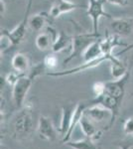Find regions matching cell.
I'll return each instance as SVG.
<instances>
[{
    "label": "cell",
    "mask_w": 133,
    "mask_h": 149,
    "mask_svg": "<svg viewBox=\"0 0 133 149\" xmlns=\"http://www.w3.org/2000/svg\"><path fill=\"white\" fill-rule=\"evenodd\" d=\"M84 115L88 117L91 121L95 122H101L105 120L106 118L111 119V112L105 107H101L100 104H95L93 107H91L88 109H86L84 110Z\"/></svg>",
    "instance_id": "obj_12"
},
{
    "label": "cell",
    "mask_w": 133,
    "mask_h": 149,
    "mask_svg": "<svg viewBox=\"0 0 133 149\" xmlns=\"http://www.w3.org/2000/svg\"><path fill=\"white\" fill-rule=\"evenodd\" d=\"M58 62H59V60H58L57 56H55V54L47 55V56L45 57V59H44L45 66L47 67V68H49V69L56 68V67L58 66Z\"/></svg>",
    "instance_id": "obj_24"
},
{
    "label": "cell",
    "mask_w": 133,
    "mask_h": 149,
    "mask_svg": "<svg viewBox=\"0 0 133 149\" xmlns=\"http://www.w3.org/2000/svg\"><path fill=\"white\" fill-rule=\"evenodd\" d=\"M58 36V32H56L52 27H47V32L41 33L36 38V46L41 51L48 50L53 46V43Z\"/></svg>",
    "instance_id": "obj_13"
},
{
    "label": "cell",
    "mask_w": 133,
    "mask_h": 149,
    "mask_svg": "<svg viewBox=\"0 0 133 149\" xmlns=\"http://www.w3.org/2000/svg\"><path fill=\"white\" fill-rule=\"evenodd\" d=\"M21 74H19V73H17V72H16V73H10V74H7L5 81H7V84H8V85L13 86L16 84V81H18V79L21 77Z\"/></svg>",
    "instance_id": "obj_27"
},
{
    "label": "cell",
    "mask_w": 133,
    "mask_h": 149,
    "mask_svg": "<svg viewBox=\"0 0 133 149\" xmlns=\"http://www.w3.org/2000/svg\"><path fill=\"white\" fill-rule=\"evenodd\" d=\"M125 43L119 41L117 35H110L109 33H106V36L103 40L100 41V47L102 53L105 55H112V50L116 47H126Z\"/></svg>",
    "instance_id": "obj_15"
},
{
    "label": "cell",
    "mask_w": 133,
    "mask_h": 149,
    "mask_svg": "<svg viewBox=\"0 0 133 149\" xmlns=\"http://www.w3.org/2000/svg\"><path fill=\"white\" fill-rule=\"evenodd\" d=\"M75 109H76V107L72 104L64 105L62 107V119H61V124H60L59 127V131L63 135V137L68 133L70 127H71Z\"/></svg>",
    "instance_id": "obj_14"
},
{
    "label": "cell",
    "mask_w": 133,
    "mask_h": 149,
    "mask_svg": "<svg viewBox=\"0 0 133 149\" xmlns=\"http://www.w3.org/2000/svg\"><path fill=\"white\" fill-rule=\"evenodd\" d=\"M130 78V72H127L123 77L105 83V92L112 95L121 103L125 95V86Z\"/></svg>",
    "instance_id": "obj_7"
},
{
    "label": "cell",
    "mask_w": 133,
    "mask_h": 149,
    "mask_svg": "<svg viewBox=\"0 0 133 149\" xmlns=\"http://www.w3.org/2000/svg\"><path fill=\"white\" fill-rule=\"evenodd\" d=\"M93 93L96 97H100V95H103L105 93V83L102 81H97V83H94V85L93 86Z\"/></svg>",
    "instance_id": "obj_25"
},
{
    "label": "cell",
    "mask_w": 133,
    "mask_h": 149,
    "mask_svg": "<svg viewBox=\"0 0 133 149\" xmlns=\"http://www.w3.org/2000/svg\"><path fill=\"white\" fill-rule=\"evenodd\" d=\"M49 16H48L47 13H45V12H41V13L36 14V15L32 16V17L29 19V26H30V28L34 31L42 30V29L45 27Z\"/></svg>",
    "instance_id": "obj_21"
},
{
    "label": "cell",
    "mask_w": 133,
    "mask_h": 149,
    "mask_svg": "<svg viewBox=\"0 0 133 149\" xmlns=\"http://www.w3.org/2000/svg\"><path fill=\"white\" fill-rule=\"evenodd\" d=\"M93 102L95 103V104H100L101 107L110 110L111 114H112L109 121V128H110L112 126V124L115 122V119H116L118 115V111H119V107L121 105V103L118 102L116 98L113 97L112 95H110L109 93H107L106 92L103 95H100V97H96L93 100Z\"/></svg>",
    "instance_id": "obj_8"
},
{
    "label": "cell",
    "mask_w": 133,
    "mask_h": 149,
    "mask_svg": "<svg viewBox=\"0 0 133 149\" xmlns=\"http://www.w3.org/2000/svg\"><path fill=\"white\" fill-rule=\"evenodd\" d=\"M103 55L102 50L100 47V41H94L93 43H91L89 46L86 48V51L83 54V59L84 62L93 61L97 58L101 57Z\"/></svg>",
    "instance_id": "obj_20"
},
{
    "label": "cell",
    "mask_w": 133,
    "mask_h": 149,
    "mask_svg": "<svg viewBox=\"0 0 133 149\" xmlns=\"http://www.w3.org/2000/svg\"><path fill=\"white\" fill-rule=\"evenodd\" d=\"M106 2L112 4V5H117V6H126L128 4L127 0H105Z\"/></svg>",
    "instance_id": "obj_28"
},
{
    "label": "cell",
    "mask_w": 133,
    "mask_h": 149,
    "mask_svg": "<svg viewBox=\"0 0 133 149\" xmlns=\"http://www.w3.org/2000/svg\"><path fill=\"white\" fill-rule=\"evenodd\" d=\"M79 125L81 126V130L84 131V135H86V137L93 139V140H95V139H98L100 137L101 133L100 131H97V129L94 127L93 121H91L88 117H86V115L83 116V118H81Z\"/></svg>",
    "instance_id": "obj_19"
},
{
    "label": "cell",
    "mask_w": 133,
    "mask_h": 149,
    "mask_svg": "<svg viewBox=\"0 0 133 149\" xmlns=\"http://www.w3.org/2000/svg\"><path fill=\"white\" fill-rule=\"evenodd\" d=\"M31 7H32V0H28V4L26 6L25 14H24V18L18 25L16 26L13 30H1V35L6 37L10 43L11 47H16L20 45L23 42L24 38H25L26 32H27V26L29 25V14L31 11Z\"/></svg>",
    "instance_id": "obj_1"
},
{
    "label": "cell",
    "mask_w": 133,
    "mask_h": 149,
    "mask_svg": "<svg viewBox=\"0 0 133 149\" xmlns=\"http://www.w3.org/2000/svg\"><path fill=\"white\" fill-rule=\"evenodd\" d=\"M110 71H111V76L114 78V80L115 79L121 78V77H123L128 72L125 65L123 64V62L119 58L115 62L110 63Z\"/></svg>",
    "instance_id": "obj_23"
},
{
    "label": "cell",
    "mask_w": 133,
    "mask_h": 149,
    "mask_svg": "<svg viewBox=\"0 0 133 149\" xmlns=\"http://www.w3.org/2000/svg\"><path fill=\"white\" fill-rule=\"evenodd\" d=\"M0 8H1L0 13H1V16H2V15H4L5 10H6V6H5V2H4V0H0Z\"/></svg>",
    "instance_id": "obj_30"
},
{
    "label": "cell",
    "mask_w": 133,
    "mask_h": 149,
    "mask_svg": "<svg viewBox=\"0 0 133 149\" xmlns=\"http://www.w3.org/2000/svg\"><path fill=\"white\" fill-rule=\"evenodd\" d=\"M84 110H86V105H84L83 102H79L78 104L76 105V109H75L74 115H72L71 127H70L68 133L64 136V137H63V142L64 143L70 141V139H71V137H72V132H74L75 128H76V126L78 125V124H79L81 118H83V116L84 115Z\"/></svg>",
    "instance_id": "obj_16"
},
{
    "label": "cell",
    "mask_w": 133,
    "mask_h": 149,
    "mask_svg": "<svg viewBox=\"0 0 133 149\" xmlns=\"http://www.w3.org/2000/svg\"><path fill=\"white\" fill-rule=\"evenodd\" d=\"M111 29L117 36H129L133 31V18H112Z\"/></svg>",
    "instance_id": "obj_11"
},
{
    "label": "cell",
    "mask_w": 133,
    "mask_h": 149,
    "mask_svg": "<svg viewBox=\"0 0 133 149\" xmlns=\"http://www.w3.org/2000/svg\"><path fill=\"white\" fill-rule=\"evenodd\" d=\"M14 129H15L16 134H19L21 136H26L30 134L33 129V115L31 109L26 107L25 109L19 112L15 119Z\"/></svg>",
    "instance_id": "obj_6"
},
{
    "label": "cell",
    "mask_w": 133,
    "mask_h": 149,
    "mask_svg": "<svg viewBox=\"0 0 133 149\" xmlns=\"http://www.w3.org/2000/svg\"><path fill=\"white\" fill-rule=\"evenodd\" d=\"M67 146L71 147L72 149H96V146L94 144L93 140L88 137H86L81 140L77 141H68L65 143Z\"/></svg>",
    "instance_id": "obj_22"
},
{
    "label": "cell",
    "mask_w": 133,
    "mask_h": 149,
    "mask_svg": "<svg viewBox=\"0 0 133 149\" xmlns=\"http://www.w3.org/2000/svg\"><path fill=\"white\" fill-rule=\"evenodd\" d=\"M12 67L19 74H25L30 67V60L28 56L23 53H17L13 56L11 61Z\"/></svg>",
    "instance_id": "obj_17"
},
{
    "label": "cell",
    "mask_w": 133,
    "mask_h": 149,
    "mask_svg": "<svg viewBox=\"0 0 133 149\" xmlns=\"http://www.w3.org/2000/svg\"><path fill=\"white\" fill-rule=\"evenodd\" d=\"M34 79L32 77L25 76V74H21V77L18 79L16 84L13 86L12 88V98H13V102L15 104L16 109H21L25 100V97L30 90L31 86L33 84Z\"/></svg>",
    "instance_id": "obj_4"
},
{
    "label": "cell",
    "mask_w": 133,
    "mask_h": 149,
    "mask_svg": "<svg viewBox=\"0 0 133 149\" xmlns=\"http://www.w3.org/2000/svg\"><path fill=\"white\" fill-rule=\"evenodd\" d=\"M72 41V37H70L64 31L59 32L57 38H56V40L53 43V46H52L53 53H60L64 51L65 49H67V48H71Z\"/></svg>",
    "instance_id": "obj_18"
},
{
    "label": "cell",
    "mask_w": 133,
    "mask_h": 149,
    "mask_svg": "<svg viewBox=\"0 0 133 149\" xmlns=\"http://www.w3.org/2000/svg\"><path fill=\"white\" fill-rule=\"evenodd\" d=\"M118 59L117 56L115 55H105L103 54L102 56L97 58L95 60H93V61H88V62H84V64H81V66L76 67V68H72L70 70H65V71H60V72H50V73H46V74L49 77H66V76H71V74H79L81 73V72H86L88 70L93 69L98 67L102 63H104L105 61H108L109 63H112V62H115Z\"/></svg>",
    "instance_id": "obj_3"
},
{
    "label": "cell",
    "mask_w": 133,
    "mask_h": 149,
    "mask_svg": "<svg viewBox=\"0 0 133 149\" xmlns=\"http://www.w3.org/2000/svg\"><path fill=\"white\" fill-rule=\"evenodd\" d=\"M117 145L120 149H130L132 146V144L128 143V142H123V143H118Z\"/></svg>",
    "instance_id": "obj_29"
},
{
    "label": "cell",
    "mask_w": 133,
    "mask_h": 149,
    "mask_svg": "<svg viewBox=\"0 0 133 149\" xmlns=\"http://www.w3.org/2000/svg\"><path fill=\"white\" fill-rule=\"evenodd\" d=\"M123 130L126 135H132L133 136V117H129L124 122Z\"/></svg>",
    "instance_id": "obj_26"
},
{
    "label": "cell",
    "mask_w": 133,
    "mask_h": 149,
    "mask_svg": "<svg viewBox=\"0 0 133 149\" xmlns=\"http://www.w3.org/2000/svg\"><path fill=\"white\" fill-rule=\"evenodd\" d=\"M38 133L40 138L47 141H53L57 137V133L50 117L42 115L38 122Z\"/></svg>",
    "instance_id": "obj_10"
},
{
    "label": "cell",
    "mask_w": 133,
    "mask_h": 149,
    "mask_svg": "<svg viewBox=\"0 0 133 149\" xmlns=\"http://www.w3.org/2000/svg\"><path fill=\"white\" fill-rule=\"evenodd\" d=\"M100 35L94 34V33H79V34L75 35L72 37V47H71V53L70 56L67 59L64 60V64H68L70 61H72V59L83 56L84 52L86 51V49L88 48L91 43H93L94 41L98 40Z\"/></svg>",
    "instance_id": "obj_2"
},
{
    "label": "cell",
    "mask_w": 133,
    "mask_h": 149,
    "mask_svg": "<svg viewBox=\"0 0 133 149\" xmlns=\"http://www.w3.org/2000/svg\"><path fill=\"white\" fill-rule=\"evenodd\" d=\"M105 0H88V6L86 9V14L93 21V32L94 34L100 35L98 33V21L101 17H106L112 19L108 13H106L103 9V4Z\"/></svg>",
    "instance_id": "obj_5"
},
{
    "label": "cell",
    "mask_w": 133,
    "mask_h": 149,
    "mask_svg": "<svg viewBox=\"0 0 133 149\" xmlns=\"http://www.w3.org/2000/svg\"><path fill=\"white\" fill-rule=\"evenodd\" d=\"M84 7H86L84 5L77 4L70 0H56L53 6L51 7L49 15L52 18H58L64 13H68L78 8H84Z\"/></svg>",
    "instance_id": "obj_9"
}]
</instances>
